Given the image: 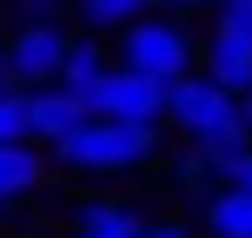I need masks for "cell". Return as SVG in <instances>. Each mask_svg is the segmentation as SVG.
I'll return each mask as SVG.
<instances>
[{
  "label": "cell",
  "mask_w": 252,
  "mask_h": 238,
  "mask_svg": "<svg viewBox=\"0 0 252 238\" xmlns=\"http://www.w3.org/2000/svg\"><path fill=\"white\" fill-rule=\"evenodd\" d=\"M153 146H159L153 126H139V119H100V113H93L87 126H73L53 152H60L73 172H126V165H146Z\"/></svg>",
  "instance_id": "cell-2"
},
{
  "label": "cell",
  "mask_w": 252,
  "mask_h": 238,
  "mask_svg": "<svg viewBox=\"0 0 252 238\" xmlns=\"http://www.w3.org/2000/svg\"><path fill=\"white\" fill-rule=\"evenodd\" d=\"M226 185H239V192H252V146H239V152H226V159L213 165Z\"/></svg>",
  "instance_id": "cell-14"
},
{
  "label": "cell",
  "mask_w": 252,
  "mask_h": 238,
  "mask_svg": "<svg viewBox=\"0 0 252 238\" xmlns=\"http://www.w3.org/2000/svg\"><path fill=\"white\" fill-rule=\"evenodd\" d=\"M206 73L226 93H252V40L232 33V26H213V40H206Z\"/></svg>",
  "instance_id": "cell-7"
},
{
  "label": "cell",
  "mask_w": 252,
  "mask_h": 238,
  "mask_svg": "<svg viewBox=\"0 0 252 238\" xmlns=\"http://www.w3.org/2000/svg\"><path fill=\"white\" fill-rule=\"evenodd\" d=\"M206 225H213V238H252V192L226 185L206 199Z\"/></svg>",
  "instance_id": "cell-9"
},
{
  "label": "cell",
  "mask_w": 252,
  "mask_h": 238,
  "mask_svg": "<svg viewBox=\"0 0 252 238\" xmlns=\"http://www.w3.org/2000/svg\"><path fill=\"white\" fill-rule=\"evenodd\" d=\"M166 7H206V0H166Z\"/></svg>",
  "instance_id": "cell-20"
},
{
  "label": "cell",
  "mask_w": 252,
  "mask_h": 238,
  "mask_svg": "<svg viewBox=\"0 0 252 238\" xmlns=\"http://www.w3.org/2000/svg\"><path fill=\"white\" fill-rule=\"evenodd\" d=\"M47 179V165H40V152L27 146V139H13V146H0V205L27 199V192Z\"/></svg>",
  "instance_id": "cell-8"
},
{
  "label": "cell",
  "mask_w": 252,
  "mask_h": 238,
  "mask_svg": "<svg viewBox=\"0 0 252 238\" xmlns=\"http://www.w3.org/2000/svg\"><path fill=\"white\" fill-rule=\"evenodd\" d=\"M66 47H73V40L53 20H27L20 33L7 40V53H0V73H7L13 86H53L60 66H66Z\"/></svg>",
  "instance_id": "cell-4"
},
{
  "label": "cell",
  "mask_w": 252,
  "mask_h": 238,
  "mask_svg": "<svg viewBox=\"0 0 252 238\" xmlns=\"http://www.w3.org/2000/svg\"><path fill=\"white\" fill-rule=\"evenodd\" d=\"M239 113H246V126H252V93H239Z\"/></svg>",
  "instance_id": "cell-19"
},
{
  "label": "cell",
  "mask_w": 252,
  "mask_h": 238,
  "mask_svg": "<svg viewBox=\"0 0 252 238\" xmlns=\"http://www.w3.org/2000/svg\"><path fill=\"white\" fill-rule=\"evenodd\" d=\"M213 7H226V0H213Z\"/></svg>",
  "instance_id": "cell-21"
},
{
  "label": "cell",
  "mask_w": 252,
  "mask_h": 238,
  "mask_svg": "<svg viewBox=\"0 0 252 238\" xmlns=\"http://www.w3.org/2000/svg\"><path fill=\"white\" fill-rule=\"evenodd\" d=\"M87 106L100 119H139V126H153V119H166V79L139 73V66H106V79L93 86Z\"/></svg>",
  "instance_id": "cell-5"
},
{
  "label": "cell",
  "mask_w": 252,
  "mask_h": 238,
  "mask_svg": "<svg viewBox=\"0 0 252 238\" xmlns=\"http://www.w3.org/2000/svg\"><path fill=\"white\" fill-rule=\"evenodd\" d=\"M20 13H27V20H47V13H53V0H20Z\"/></svg>",
  "instance_id": "cell-18"
},
{
  "label": "cell",
  "mask_w": 252,
  "mask_h": 238,
  "mask_svg": "<svg viewBox=\"0 0 252 238\" xmlns=\"http://www.w3.org/2000/svg\"><path fill=\"white\" fill-rule=\"evenodd\" d=\"M93 119V106H87V93H73V86H33V139H47V146H60L73 126H87Z\"/></svg>",
  "instance_id": "cell-6"
},
{
  "label": "cell",
  "mask_w": 252,
  "mask_h": 238,
  "mask_svg": "<svg viewBox=\"0 0 252 238\" xmlns=\"http://www.w3.org/2000/svg\"><path fill=\"white\" fill-rule=\"evenodd\" d=\"M206 179H213V159H206V152H186V159H179V185L206 192Z\"/></svg>",
  "instance_id": "cell-15"
},
{
  "label": "cell",
  "mask_w": 252,
  "mask_h": 238,
  "mask_svg": "<svg viewBox=\"0 0 252 238\" xmlns=\"http://www.w3.org/2000/svg\"><path fill=\"white\" fill-rule=\"evenodd\" d=\"M166 119H173L213 165L226 159V152L252 146V126L239 113V93H226L213 73H179L173 86H166Z\"/></svg>",
  "instance_id": "cell-1"
},
{
  "label": "cell",
  "mask_w": 252,
  "mask_h": 238,
  "mask_svg": "<svg viewBox=\"0 0 252 238\" xmlns=\"http://www.w3.org/2000/svg\"><path fill=\"white\" fill-rule=\"evenodd\" d=\"M106 66H113V60H106L93 40H73V47H66V66H60V86H73V93L93 100V86L106 79Z\"/></svg>",
  "instance_id": "cell-12"
},
{
  "label": "cell",
  "mask_w": 252,
  "mask_h": 238,
  "mask_svg": "<svg viewBox=\"0 0 252 238\" xmlns=\"http://www.w3.org/2000/svg\"><path fill=\"white\" fill-rule=\"evenodd\" d=\"M219 26H232V33H246V40H252V0H226Z\"/></svg>",
  "instance_id": "cell-16"
},
{
  "label": "cell",
  "mask_w": 252,
  "mask_h": 238,
  "mask_svg": "<svg viewBox=\"0 0 252 238\" xmlns=\"http://www.w3.org/2000/svg\"><path fill=\"white\" fill-rule=\"evenodd\" d=\"M139 232H146V218H139V212H126V205H87V212H80V232L73 238H139Z\"/></svg>",
  "instance_id": "cell-10"
},
{
  "label": "cell",
  "mask_w": 252,
  "mask_h": 238,
  "mask_svg": "<svg viewBox=\"0 0 252 238\" xmlns=\"http://www.w3.org/2000/svg\"><path fill=\"white\" fill-rule=\"evenodd\" d=\"M146 7H153V0H80V13H87L93 26H133Z\"/></svg>",
  "instance_id": "cell-13"
},
{
  "label": "cell",
  "mask_w": 252,
  "mask_h": 238,
  "mask_svg": "<svg viewBox=\"0 0 252 238\" xmlns=\"http://www.w3.org/2000/svg\"><path fill=\"white\" fill-rule=\"evenodd\" d=\"M13 139H33V86H13L0 73V146Z\"/></svg>",
  "instance_id": "cell-11"
},
{
  "label": "cell",
  "mask_w": 252,
  "mask_h": 238,
  "mask_svg": "<svg viewBox=\"0 0 252 238\" xmlns=\"http://www.w3.org/2000/svg\"><path fill=\"white\" fill-rule=\"evenodd\" d=\"M120 66H139V73L173 86L179 73H192V40L179 20H133L120 40Z\"/></svg>",
  "instance_id": "cell-3"
},
{
  "label": "cell",
  "mask_w": 252,
  "mask_h": 238,
  "mask_svg": "<svg viewBox=\"0 0 252 238\" xmlns=\"http://www.w3.org/2000/svg\"><path fill=\"white\" fill-rule=\"evenodd\" d=\"M139 238H192V232H186V225H146Z\"/></svg>",
  "instance_id": "cell-17"
}]
</instances>
